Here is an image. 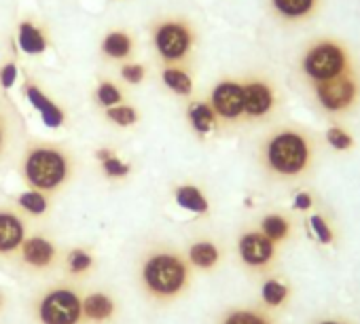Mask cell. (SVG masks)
I'll return each instance as SVG.
<instances>
[{"label":"cell","instance_id":"13","mask_svg":"<svg viewBox=\"0 0 360 324\" xmlns=\"http://www.w3.org/2000/svg\"><path fill=\"white\" fill-rule=\"evenodd\" d=\"M30 235V216L18 204H0V261L15 259Z\"/></svg>","mask_w":360,"mask_h":324},{"label":"cell","instance_id":"34","mask_svg":"<svg viewBox=\"0 0 360 324\" xmlns=\"http://www.w3.org/2000/svg\"><path fill=\"white\" fill-rule=\"evenodd\" d=\"M18 74H20V68L13 60H7V62L0 64V89L3 91L13 89L18 83Z\"/></svg>","mask_w":360,"mask_h":324},{"label":"cell","instance_id":"31","mask_svg":"<svg viewBox=\"0 0 360 324\" xmlns=\"http://www.w3.org/2000/svg\"><path fill=\"white\" fill-rule=\"evenodd\" d=\"M288 294H290L288 286L282 280H276V278L265 280L263 286H261V299H263V303L267 307H280V305H284L286 299H288Z\"/></svg>","mask_w":360,"mask_h":324},{"label":"cell","instance_id":"29","mask_svg":"<svg viewBox=\"0 0 360 324\" xmlns=\"http://www.w3.org/2000/svg\"><path fill=\"white\" fill-rule=\"evenodd\" d=\"M148 77H150V68H148V64H144L140 60L117 66V79L125 87H140L148 81Z\"/></svg>","mask_w":360,"mask_h":324},{"label":"cell","instance_id":"22","mask_svg":"<svg viewBox=\"0 0 360 324\" xmlns=\"http://www.w3.org/2000/svg\"><path fill=\"white\" fill-rule=\"evenodd\" d=\"M187 119H189L193 131L200 136H206V134L221 127L212 106L208 104V100H191L187 104Z\"/></svg>","mask_w":360,"mask_h":324},{"label":"cell","instance_id":"24","mask_svg":"<svg viewBox=\"0 0 360 324\" xmlns=\"http://www.w3.org/2000/svg\"><path fill=\"white\" fill-rule=\"evenodd\" d=\"M102 117H104L110 125L125 129V127L138 125L140 119H142V112H140L138 104H134V102L127 100V102H121V104H117V106L104 108V110H102Z\"/></svg>","mask_w":360,"mask_h":324},{"label":"cell","instance_id":"10","mask_svg":"<svg viewBox=\"0 0 360 324\" xmlns=\"http://www.w3.org/2000/svg\"><path fill=\"white\" fill-rule=\"evenodd\" d=\"M26 138L22 110L9 96L0 93V168H5L15 155H20Z\"/></svg>","mask_w":360,"mask_h":324},{"label":"cell","instance_id":"8","mask_svg":"<svg viewBox=\"0 0 360 324\" xmlns=\"http://www.w3.org/2000/svg\"><path fill=\"white\" fill-rule=\"evenodd\" d=\"M309 89H311V98L316 106L324 115H330V117H341V115L352 112L360 100V81L356 72L328 81V83L309 85Z\"/></svg>","mask_w":360,"mask_h":324},{"label":"cell","instance_id":"5","mask_svg":"<svg viewBox=\"0 0 360 324\" xmlns=\"http://www.w3.org/2000/svg\"><path fill=\"white\" fill-rule=\"evenodd\" d=\"M299 72L307 85L328 83L356 72L354 56L343 41L335 37H320L303 49L299 58Z\"/></svg>","mask_w":360,"mask_h":324},{"label":"cell","instance_id":"30","mask_svg":"<svg viewBox=\"0 0 360 324\" xmlns=\"http://www.w3.org/2000/svg\"><path fill=\"white\" fill-rule=\"evenodd\" d=\"M15 204L30 216V219H37V216H45L51 208V197H47L45 193H39V191H26L22 195H18Z\"/></svg>","mask_w":360,"mask_h":324},{"label":"cell","instance_id":"27","mask_svg":"<svg viewBox=\"0 0 360 324\" xmlns=\"http://www.w3.org/2000/svg\"><path fill=\"white\" fill-rule=\"evenodd\" d=\"M98 161H100V170L106 179L110 181H123L131 174V166L127 161H123L119 155H115L110 148H100L96 153Z\"/></svg>","mask_w":360,"mask_h":324},{"label":"cell","instance_id":"17","mask_svg":"<svg viewBox=\"0 0 360 324\" xmlns=\"http://www.w3.org/2000/svg\"><path fill=\"white\" fill-rule=\"evenodd\" d=\"M119 313L117 299L106 290L83 294V316L87 324H110Z\"/></svg>","mask_w":360,"mask_h":324},{"label":"cell","instance_id":"15","mask_svg":"<svg viewBox=\"0 0 360 324\" xmlns=\"http://www.w3.org/2000/svg\"><path fill=\"white\" fill-rule=\"evenodd\" d=\"M15 41H18V47L24 56L41 58L53 47V30L43 18L24 15L18 22Z\"/></svg>","mask_w":360,"mask_h":324},{"label":"cell","instance_id":"16","mask_svg":"<svg viewBox=\"0 0 360 324\" xmlns=\"http://www.w3.org/2000/svg\"><path fill=\"white\" fill-rule=\"evenodd\" d=\"M22 91H24L26 100L30 102V106L39 110V115L47 127L58 129V127H64L68 123V110L64 108V104H60L53 96L47 93V89L41 85V81L26 74Z\"/></svg>","mask_w":360,"mask_h":324},{"label":"cell","instance_id":"14","mask_svg":"<svg viewBox=\"0 0 360 324\" xmlns=\"http://www.w3.org/2000/svg\"><path fill=\"white\" fill-rule=\"evenodd\" d=\"M98 53L104 64H110L115 68L121 64L134 62V60H138V53H140L138 34L123 26L110 28L102 34V39L98 43Z\"/></svg>","mask_w":360,"mask_h":324},{"label":"cell","instance_id":"6","mask_svg":"<svg viewBox=\"0 0 360 324\" xmlns=\"http://www.w3.org/2000/svg\"><path fill=\"white\" fill-rule=\"evenodd\" d=\"M37 324H87L83 316V292L75 282H56L43 288L30 305Z\"/></svg>","mask_w":360,"mask_h":324},{"label":"cell","instance_id":"2","mask_svg":"<svg viewBox=\"0 0 360 324\" xmlns=\"http://www.w3.org/2000/svg\"><path fill=\"white\" fill-rule=\"evenodd\" d=\"M318 157L316 138L299 125H280L259 144V166L278 183L305 179Z\"/></svg>","mask_w":360,"mask_h":324},{"label":"cell","instance_id":"21","mask_svg":"<svg viewBox=\"0 0 360 324\" xmlns=\"http://www.w3.org/2000/svg\"><path fill=\"white\" fill-rule=\"evenodd\" d=\"M129 100V93H127V87L119 81V79H112V77H100L96 87H94V102L98 108H110V106H117L121 102H127Z\"/></svg>","mask_w":360,"mask_h":324},{"label":"cell","instance_id":"4","mask_svg":"<svg viewBox=\"0 0 360 324\" xmlns=\"http://www.w3.org/2000/svg\"><path fill=\"white\" fill-rule=\"evenodd\" d=\"M148 43L159 66H191L200 34L185 15H159L148 24Z\"/></svg>","mask_w":360,"mask_h":324},{"label":"cell","instance_id":"11","mask_svg":"<svg viewBox=\"0 0 360 324\" xmlns=\"http://www.w3.org/2000/svg\"><path fill=\"white\" fill-rule=\"evenodd\" d=\"M238 257L248 271L269 273L278 261V244L263 235L261 229H248L238 238Z\"/></svg>","mask_w":360,"mask_h":324},{"label":"cell","instance_id":"12","mask_svg":"<svg viewBox=\"0 0 360 324\" xmlns=\"http://www.w3.org/2000/svg\"><path fill=\"white\" fill-rule=\"evenodd\" d=\"M208 104L212 106L219 125H240L244 123V89L240 79H221L208 93Z\"/></svg>","mask_w":360,"mask_h":324},{"label":"cell","instance_id":"19","mask_svg":"<svg viewBox=\"0 0 360 324\" xmlns=\"http://www.w3.org/2000/svg\"><path fill=\"white\" fill-rule=\"evenodd\" d=\"M185 254H187L191 267L198 271H212L223 261V248L214 240H208V238L191 242Z\"/></svg>","mask_w":360,"mask_h":324},{"label":"cell","instance_id":"7","mask_svg":"<svg viewBox=\"0 0 360 324\" xmlns=\"http://www.w3.org/2000/svg\"><path fill=\"white\" fill-rule=\"evenodd\" d=\"M64 259L66 254L62 252L53 235L34 231L24 240L13 263L30 276H49L64 265Z\"/></svg>","mask_w":360,"mask_h":324},{"label":"cell","instance_id":"25","mask_svg":"<svg viewBox=\"0 0 360 324\" xmlns=\"http://www.w3.org/2000/svg\"><path fill=\"white\" fill-rule=\"evenodd\" d=\"M259 229L263 231V235H267L274 244H282L290 238L292 233V223L286 214L280 212H271L265 214L259 223Z\"/></svg>","mask_w":360,"mask_h":324},{"label":"cell","instance_id":"1","mask_svg":"<svg viewBox=\"0 0 360 324\" xmlns=\"http://www.w3.org/2000/svg\"><path fill=\"white\" fill-rule=\"evenodd\" d=\"M18 157V170L24 185L30 191L45 193L51 200L68 189L77 176V155L64 142L26 138Z\"/></svg>","mask_w":360,"mask_h":324},{"label":"cell","instance_id":"32","mask_svg":"<svg viewBox=\"0 0 360 324\" xmlns=\"http://www.w3.org/2000/svg\"><path fill=\"white\" fill-rule=\"evenodd\" d=\"M326 142L335 148V150H349L354 146V138L349 131H345L343 127H328L326 129Z\"/></svg>","mask_w":360,"mask_h":324},{"label":"cell","instance_id":"28","mask_svg":"<svg viewBox=\"0 0 360 324\" xmlns=\"http://www.w3.org/2000/svg\"><path fill=\"white\" fill-rule=\"evenodd\" d=\"M94 265H96V259L87 248H72L66 252L64 267L70 273V278H75V280L89 276L94 271Z\"/></svg>","mask_w":360,"mask_h":324},{"label":"cell","instance_id":"20","mask_svg":"<svg viewBox=\"0 0 360 324\" xmlns=\"http://www.w3.org/2000/svg\"><path fill=\"white\" fill-rule=\"evenodd\" d=\"M159 79L165 89L180 98L193 96V74L191 66H159Z\"/></svg>","mask_w":360,"mask_h":324},{"label":"cell","instance_id":"33","mask_svg":"<svg viewBox=\"0 0 360 324\" xmlns=\"http://www.w3.org/2000/svg\"><path fill=\"white\" fill-rule=\"evenodd\" d=\"M309 227H311V231H314V235L322 242V244H333L335 242V233H333V229H330V225L326 223V219L324 216H320V214H314V216H309Z\"/></svg>","mask_w":360,"mask_h":324},{"label":"cell","instance_id":"3","mask_svg":"<svg viewBox=\"0 0 360 324\" xmlns=\"http://www.w3.org/2000/svg\"><path fill=\"white\" fill-rule=\"evenodd\" d=\"M193 271L187 254L180 248L172 244H153L140 254L138 284L148 301L169 305L189 292Z\"/></svg>","mask_w":360,"mask_h":324},{"label":"cell","instance_id":"23","mask_svg":"<svg viewBox=\"0 0 360 324\" xmlns=\"http://www.w3.org/2000/svg\"><path fill=\"white\" fill-rule=\"evenodd\" d=\"M174 200L180 208H185L195 214H208L210 212V202L204 195V191L195 185H178L174 189Z\"/></svg>","mask_w":360,"mask_h":324},{"label":"cell","instance_id":"35","mask_svg":"<svg viewBox=\"0 0 360 324\" xmlns=\"http://www.w3.org/2000/svg\"><path fill=\"white\" fill-rule=\"evenodd\" d=\"M311 204H314V200H311V195L309 193H297V197H295V210H309L311 208Z\"/></svg>","mask_w":360,"mask_h":324},{"label":"cell","instance_id":"9","mask_svg":"<svg viewBox=\"0 0 360 324\" xmlns=\"http://www.w3.org/2000/svg\"><path fill=\"white\" fill-rule=\"evenodd\" d=\"M244 89V123H259L269 119L278 108L276 85L265 77L250 72L242 79Z\"/></svg>","mask_w":360,"mask_h":324},{"label":"cell","instance_id":"26","mask_svg":"<svg viewBox=\"0 0 360 324\" xmlns=\"http://www.w3.org/2000/svg\"><path fill=\"white\" fill-rule=\"evenodd\" d=\"M219 324H276V320L261 307H233L223 313Z\"/></svg>","mask_w":360,"mask_h":324},{"label":"cell","instance_id":"37","mask_svg":"<svg viewBox=\"0 0 360 324\" xmlns=\"http://www.w3.org/2000/svg\"><path fill=\"white\" fill-rule=\"evenodd\" d=\"M5 309H7V294H5L3 288H0V316H3Z\"/></svg>","mask_w":360,"mask_h":324},{"label":"cell","instance_id":"18","mask_svg":"<svg viewBox=\"0 0 360 324\" xmlns=\"http://www.w3.org/2000/svg\"><path fill=\"white\" fill-rule=\"evenodd\" d=\"M269 7L280 22L303 24L318 13L320 0H269Z\"/></svg>","mask_w":360,"mask_h":324},{"label":"cell","instance_id":"36","mask_svg":"<svg viewBox=\"0 0 360 324\" xmlns=\"http://www.w3.org/2000/svg\"><path fill=\"white\" fill-rule=\"evenodd\" d=\"M311 324H354L352 320H347V318H335V316H326V318H318L316 322H311Z\"/></svg>","mask_w":360,"mask_h":324}]
</instances>
